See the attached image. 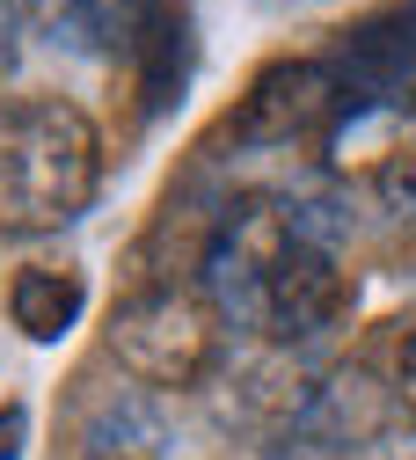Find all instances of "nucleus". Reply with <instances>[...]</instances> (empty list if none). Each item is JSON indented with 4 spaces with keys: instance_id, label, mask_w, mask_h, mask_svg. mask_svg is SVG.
I'll list each match as a JSON object with an SVG mask.
<instances>
[{
    "instance_id": "obj_2",
    "label": "nucleus",
    "mask_w": 416,
    "mask_h": 460,
    "mask_svg": "<svg viewBox=\"0 0 416 460\" xmlns=\"http://www.w3.org/2000/svg\"><path fill=\"white\" fill-rule=\"evenodd\" d=\"M102 132L81 102L30 88L0 102V234L44 242L74 226L102 190Z\"/></svg>"
},
{
    "instance_id": "obj_7",
    "label": "nucleus",
    "mask_w": 416,
    "mask_h": 460,
    "mask_svg": "<svg viewBox=\"0 0 416 460\" xmlns=\"http://www.w3.org/2000/svg\"><path fill=\"white\" fill-rule=\"evenodd\" d=\"M154 0H22L30 30L74 59H125Z\"/></svg>"
},
{
    "instance_id": "obj_8",
    "label": "nucleus",
    "mask_w": 416,
    "mask_h": 460,
    "mask_svg": "<svg viewBox=\"0 0 416 460\" xmlns=\"http://www.w3.org/2000/svg\"><path fill=\"white\" fill-rule=\"evenodd\" d=\"M88 314V278L74 263H22L8 278V322L30 343H58L74 336V322Z\"/></svg>"
},
{
    "instance_id": "obj_3",
    "label": "nucleus",
    "mask_w": 416,
    "mask_h": 460,
    "mask_svg": "<svg viewBox=\"0 0 416 460\" xmlns=\"http://www.w3.org/2000/svg\"><path fill=\"white\" fill-rule=\"evenodd\" d=\"M219 351H226V322L205 300V285L146 278L110 314V358L139 387H175V394L205 387L219 373Z\"/></svg>"
},
{
    "instance_id": "obj_4",
    "label": "nucleus",
    "mask_w": 416,
    "mask_h": 460,
    "mask_svg": "<svg viewBox=\"0 0 416 460\" xmlns=\"http://www.w3.org/2000/svg\"><path fill=\"white\" fill-rule=\"evenodd\" d=\"M343 132V88L329 74V59H278L249 81L242 110L226 118L234 146L256 154H292V146H329Z\"/></svg>"
},
{
    "instance_id": "obj_1",
    "label": "nucleus",
    "mask_w": 416,
    "mask_h": 460,
    "mask_svg": "<svg viewBox=\"0 0 416 460\" xmlns=\"http://www.w3.org/2000/svg\"><path fill=\"white\" fill-rule=\"evenodd\" d=\"M198 285L219 322L256 343H314L358 300L322 219L292 198H234L205 234Z\"/></svg>"
},
{
    "instance_id": "obj_10",
    "label": "nucleus",
    "mask_w": 416,
    "mask_h": 460,
    "mask_svg": "<svg viewBox=\"0 0 416 460\" xmlns=\"http://www.w3.org/2000/svg\"><path fill=\"white\" fill-rule=\"evenodd\" d=\"M373 190H380V205H387V212L416 219V154H387V161L373 168Z\"/></svg>"
},
{
    "instance_id": "obj_9",
    "label": "nucleus",
    "mask_w": 416,
    "mask_h": 460,
    "mask_svg": "<svg viewBox=\"0 0 416 460\" xmlns=\"http://www.w3.org/2000/svg\"><path fill=\"white\" fill-rule=\"evenodd\" d=\"M81 460H168V453H161V431H154L146 410L110 402V410L88 424V438H81Z\"/></svg>"
},
{
    "instance_id": "obj_12",
    "label": "nucleus",
    "mask_w": 416,
    "mask_h": 460,
    "mask_svg": "<svg viewBox=\"0 0 416 460\" xmlns=\"http://www.w3.org/2000/svg\"><path fill=\"white\" fill-rule=\"evenodd\" d=\"M22 30H30V15H22V0H0V74L15 66V51H22Z\"/></svg>"
},
{
    "instance_id": "obj_13",
    "label": "nucleus",
    "mask_w": 416,
    "mask_h": 460,
    "mask_svg": "<svg viewBox=\"0 0 416 460\" xmlns=\"http://www.w3.org/2000/svg\"><path fill=\"white\" fill-rule=\"evenodd\" d=\"M22 438H30V410H22V402H8V410H0V460H15Z\"/></svg>"
},
{
    "instance_id": "obj_6",
    "label": "nucleus",
    "mask_w": 416,
    "mask_h": 460,
    "mask_svg": "<svg viewBox=\"0 0 416 460\" xmlns=\"http://www.w3.org/2000/svg\"><path fill=\"white\" fill-rule=\"evenodd\" d=\"M125 66H132V88H139V110L146 118H168L175 102H183L190 88V66H198V37H190V8L183 0H154L132 51H125Z\"/></svg>"
},
{
    "instance_id": "obj_11",
    "label": "nucleus",
    "mask_w": 416,
    "mask_h": 460,
    "mask_svg": "<svg viewBox=\"0 0 416 460\" xmlns=\"http://www.w3.org/2000/svg\"><path fill=\"white\" fill-rule=\"evenodd\" d=\"M394 402H402V417L416 424V329L402 336V351H394Z\"/></svg>"
},
{
    "instance_id": "obj_5",
    "label": "nucleus",
    "mask_w": 416,
    "mask_h": 460,
    "mask_svg": "<svg viewBox=\"0 0 416 460\" xmlns=\"http://www.w3.org/2000/svg\"><path fill=\"white\" fill-rule=\"evenodd\" d=\"M329 74L343 88V125L416 110V0H380V8H366L336 37Z\"/></svg>"
}]
</instances>
